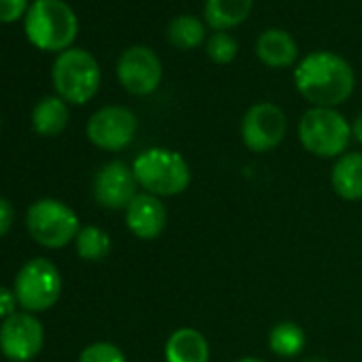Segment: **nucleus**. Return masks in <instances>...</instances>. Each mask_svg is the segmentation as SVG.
Returning a JSON list of instances; mask_svg holds the SVG:
<instances>
[{"instance_id": "26", "label": "nucleus", "mask_w": 362, "mask_h": 362, "mask_svg": "<svg viewBox=\"0 0 362 362\" xmlns=\"http://www.w3.org/2000/svg\"><path fill=\"white\" fill-rule=\"evenodd\" d=\"M13 226V205L0 197V237H5Z\"/></svg>"}, {"instance_id": "19", "label": "nucleus", "mask_w": 362, "mask_h": 362, "mask_svg": "<svg viewBox=\"0 0 362 362\" xmlns=\"http://www.w3.org/2000/svg\"><path fill=\"white\" fill-rule=\"evenodd\" d=\"M307 345V332L300 324L292 320L277 322L269 330V349L279 358H294Z\"/></svg>"}, {"instance_id": "1", "label": "nucleus", "mask_w": 362, "mask_h": 362, "mask_svg": "<svg viewBox=\"0 0 362 362\" xmlns=\"http://www.w3.org/2000/svg\"><path fill=\"white\" fill-rule=\"evenodd\" d=\"M294 86L298 94L313 107L337 109L351 96L356 88V75L349 62L339 54L313 52L296 64Z\"/></svg>"}, {"instance_id": "28", "label": "nucleus", "mask_w": 362, "mask_h": 362, "mask_svg": "<svg viewBox=\"0 0 362 362\" xmlns=\"http://www.w3.org/2000/svg\"><path fill=\"white\" fill-rule=\"evenodd\" d=\"M235 362H264V360H260V358H256V356H243V358H239V360H235Z\"/></svg>"}, {"instance_id": "7", "label": "nucleus", "mask_w": 362, "mask_h": 362, "mask_svg": "<svg viewBox=\"0 0 362 362\" xmlns=\"http://www.w3.org/2000/svg\"><path fill=\"white\" fill-rule=\"evenodd\" d=\"M13 292L24 311H47L62 296V275L52 260L33 258L20 269L13 284Z\"/></svg>"}, {"instance_id": "16", "label": "nucleus", "mask_w": 362, "mask_h": 362, "mask_svg": "<svg viewBox=\"0 0 362 362\" xmlns=\"http://www.w3.org/2000/svg\"><path fill=\"white\" fill-rule=\"evenodd\" d=\"M330 184L339 199L356 203L362 201V153L345 151L339 156L330 170Z\"/></svg>"}, {"instance_id": "10", "label": "nucleus", "mask_w": 362, "mask_h": 362, "mask_svg": "<svg viewBox=\"0 0 362 362\" xmlns=\"http://www.w3.org/2000/svg\"><path fill=\"white\" fill-rule=\"evenodd\" d=\"M45 343V330L39 317L18 311L0 326V351L11 362H28L37 358Z\"/></svg>"}, {"instance_id": "4", "label": "nucleus", "mask_w": 362, "mask_h": 362, "mask_svg": "<svg viewBox=\"0 0 362 362\" xmlns=\"http://www.w3.org/2000/svg\"><path fill=\"white\" fill-rule=\"evenodd\" d=\"M26 35L41 49H69L77 37V16L64 0H35L26 11Z\"/></svg>"}, {"instance_id": "12", "label": "nucleus", "mask_w": 362, "mask_h": 362, "mask_svg": "<svg viewBox=\"0 0 362 362\" xmlns=\"http://www.w3.org/2000/svg\"><path fill=\"white\" fill-rule=\"evenodd\" d=\"M136 194L139 184L132 166L122 160H111L103 164L94 175V199L100 207L109 211H126Z\"/></svg>"}, {"instance_id": "23", "label": "nucleus", "mask_w": 362, "mask_h": 362, "mask_svg": "<svg viewBox=\"0 0 362 362\" xmlns=\"http://www.w3.org/2000/svg\"><path fill=\"white\" fill-rule=\"evenodd\" d=\"M77 362H126L124 351L109 341H96L90 343L81 354Z\"/></svg>"}, {"instance_id": "24", "label": "nucleus", "mask_w": 362, "mask_h": 362, "mask_svg": "<svg viewBox=\"0 0 362 362\" xmlns=\"http://www.w3.org/2000/svg\"><path fill=\"white\" fill-rule=\"evenodd\" d=\"M28 7V0H0V22L18 20Z\"/></svg>"}, {"instance_id": "15", "label": "nucleus", "mask_w": 362, "mask_h": 362, "mask_svg": "<svg viewBox=\"0 0 362 362\" xmlns=\"http://www.w3.org/2000/svg\"><path fill=\"white\" fill-rule=\"evenodd\" d=\"M256 56L269 69H288L298 58V45L290 33L267 28L256 41Z\"/></svg>"}, {"instance_id": "9", "label": "nucleus", "mask_w": 362, "mask_h": 362, "mask_svg": "<svg viewBox=\"0 0 362 362\" xmlns=\"http://www.w3.org/2000/svg\"><path fill=\"white\" fill-rule=\"evenodd\" d=\"M139 119L122 105H107L98 109L88 122V139L103 151H122L136 136Z\"/></svg>"}, {"instance_id": "20", "label": "nucleus", "mask_w": 362, "mask_h": 362, "mask_svg": "<svg viewBox=\"0 0 362 362\" xmlns=\"http://www.w3.org/2000/svg\"><path fill=\"white\" fill-rule=\"evenodd\" d=\"M166 39L177 49H197L205 43L207 28L194 16H177L166 26Z\"/></svg>"}, {"instance_id": "6", "label": "nucleus", "mask_w": 362, "mask_h": 362, "mask_svg": "<svg viewBox=\"0 0 362 362\" xmlns=\"http://www.w3.org/2000/svg\"><path fill=\"white\" fill-rule=\"evenodd\" d=\"M26 228L39 245L60 250L69 243H75L81 230V222L66 203L56 199H41L30 205L26 214Z\"/></svg>"}, {"instance_id": "25", "label": "nucleus", "mask_w": 362, "mask_h": 362, "mask_svg": "<svg viewBox=\"0 0 362 362\" xmlns=\"http://www.w3.org/2000/svg\"><path fill=\"white\" fill-rule=\"evenodd\" d=\"M18 305H20V303H18L16 292L9 290V288H5V286H0V320H7V317H11L13 313H18V311H16Z\"/></svg>"}, {"instance_id": "21", "label": "nucleus", "mask_w": 362, "mask_h": 362, "mask_svg": "<svg viewBox=\"0 0 362 362\" xmlns=\"http://www.w3.org/2000/svg\"><path fill=\"white\" fill-rule=\"evenodd\" d=\"M75 250L81 260L88 262H100L111 254V237L98 228V226H81L77 239H75Z\"/></svg>"}, {"instance_id": "17", "label": "nucleus", "mask_w": 362, "mask_h": 362, "mask_svg": "<svg viewBox=\"0 0 362 362\" xmlns=\"http://www.w3.org/2000/svg\"><path fill=\"white\" fill-rule=\"evenodd\" d=\"M254 7V0H205V22L216 33H228L243 24Z\"/></svg>"}, {"instance_id": "5", "label": "nucleus", "mask_w": 362, "mask_h": 362, "mask_svg": "<svg viewBox=\"0 0 362 362\" xmlns=\"http://www.w3.org/2000/svg\"><path fill=\"white\" fill-rule=\"evenodd\" d=\"M52 79L62 100L83 105L92 100L100 88V66L90 52L81 47H69L56 58Z\"/></svg>"}, {"instance_id": "14", "label": "nucleus", "mask_w": 362, "mask_h": 362, "mask_svg": "<svg viewBox=\"0 0 362 362\" xmlns=\"http://www.w3.org/2000/svg\"><path fill=\"white\" fill-rule=\"evenodd\" d=\"M211 347L207 337L192 326H181L173 330L164 343L166 362H209Z\"/></svg>"}, {"instance_id": "13", "label": "nucleus", "mask_w": 362, "mask_h": 362, "mask_svg": "<svg viewBox=\"0 0 362 362\" xmlns=\"http://www.w3.org/2000/svg\"><path fill=\"white\" fill-rule=\"evenodd\" d=\"M124 220H126L128 230L136 239L156 241L166 228L168 211H166V205L162 203V199L147 194V192H139L134 197V201L126 207Z\"/></svg>"}, {"instance_id": "18", "label": "nucleus", "mask_w": 362, "mask_h": 362, "mask_svg": "<svg viewBox=\"0 0 362 362\" xmlns=\"http://www.w3.org/2000/svg\"><path fill=\"white\" fill-rule=\"evenodd\" d=\"M69 107L60 96H45L33 109V126L43 136L60 134L69 124Z\"/></svg>"}, {"instance_id": "8", "label": "nucleus", "mask_w": 362, "mask_h": 362, "mask_svg": "<svg viewBox=\"0 0 362 362\" xmlns=\"http://www.w3.org/2000/svg\"><path fill=\"white\" fill-rule=\"evenodd\" d=\"M288 132V117L275 103L252 105L241 119V141L254 153H267L281 145Z\"/></svg>"}, {"instance_id": "11", "label": "nucleus", "mask_w": 362, "mask_h": 362, "mask_svg": "<svg viewBox=\"0 0 362 362\" xmlns=\"http://www.w3.org/2000/svg\"><path fill=\"white\" fill-rule=\"evenodd\" d=\"M117 79L126 92L134 96H149L160 88L162 62L151 47L132 45L117 60Z\"/></svg>"}, {"instance_id": "22", "label": "nucleus", "mask_w": 362, "mask_h": 362, "mask_svg": "<svg viewBox=\"0 0 362 362\" xmlns=\"http://www.w3.org/2000/svg\"><path fill=\"white\" fill-rule=\"evenodd\" d=\"M205 47L209 60L216 64H230L239 54V43L230 33H214Z\"/></svg>"}, {"instance_id": "27", "label": "nucleus", "mask_w": 362, "mask_h": 362, "mask_svg": "<svg viewBox=\"0 0 362 362\" xmlns=\"http://www.w3.org/2000/svg\"><path fill=\"white\" fill-rule=\"evenodd\" d=\"M351 139L362 145V113L356 115V119L351 122Z\"/></svg>"}, {"instance_id": "3", "label": "nucleus", "mask_w": 362, "mask_h": 362, "mask_svg": "<svg viewBox=\"0 0 362 362\" xmlns=\"http://www.w3.org/2000/svg\"><path fill=\"white\" fill-rule=\"evenodd\" d=\"M298 141L315 158H339L351 141V124L328 107H311L298 122Z\"/></svg>"}, {"instance_id": "2", "label": "nucleus", "mask_w": 362, "mask_h": 362, "mask_svg": "<svg viewBox=\"0 0 362 362\" xmlns=\"http://www.w3.org/2000/svg\"><path fill=\"white\" fill-rule=\"evenodd\" d=\"M132 173L139 188L158 199L184 194L192 184L188 160L168 147H149L132 162Z\"/></svg>"}]
</instances>
